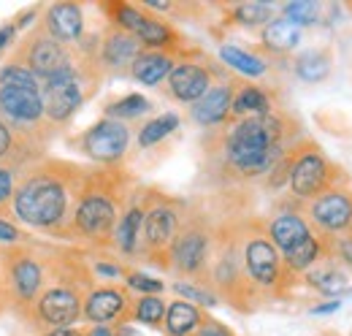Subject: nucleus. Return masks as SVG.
Returning a JSON list of instances; mask_svg holds the SVG:
<instances>
[{
	"mask_svg": "<svg viewBox=\"0 0 352 336\" xmlns=\"http://www.w3.org/2000/svg\"><path fill=\"white\" fill-rule=\"evenodd\" d=\"M166 309H168V304H166L160 295H141V298L135 301V306H133V317H135L138 323H144V326L157 328V326H163V320H166Z\"/></svg>",
	"mask_w": 352,
	"mask_h": 336,
	"instance_id": "obj_30",
	"label": "nucleus"
},
{
	"mask_svg": "<svg viewBox=\"0 0 352 336\" xmlns=\"http://www.w3.org/2000/svg\"><path fill=\"white\" fill-rule=\"evenodd\" d=\"M307 236L309 225L307 220H301V214L287 211V214H279V217H274L268 222V239H271V244L279 252H287L293 244H298Z\"/></svg>",
	"mask_w": 352,
	"mask_h": 336,
	"instance_id": "obj_20",
	"label": "nucleus"
},
{
	"mask_svg": "<svg viewBox=\"0 0 352 336\" xmlns=\"http://www.w3.org/2000/svg\"><path fill=\"white\" fill-rule=\"evenodd\" d=\"M14 155V133L0 120V163H8Z\"/></svg>",
	"mask_w": 352,
	"mask_h": 336,
	"instance_id": "obj_41",
	"label": "nucleus"
},
{
	"mask_svg": "<svg viewBox=\"0 0 352 336\" xmlns=\"http://www.w3.org/2000/svg\"><path fill=\"white\" fill-rule=\"evenodd\" d=\"M233 87L230 84H212L201 101L192 103V120L204 127H214L230 117Z\"/></svg>",
	"mask_w": 352,
	"mask_h": 336,
	"instance_id": "obj_17",
	"label": "nucleus"
},
{
	"mask_svg": "<svg viewBox=\"0 0 352 336\" xmlns=\"http://www.w3.org/2000/svg\"><path fill=\"white\" fill-rule=\"evenodd\" d=\"M128 295L120 288L103 285V288H92L85 295V306H82V320H87L92 326H111V323H125L128 315Z\"/></svg>",
	"mask_w": 352,
	"mask_h": 336,
	"instance_id": "obj_12",
	"label": "nucleus"
},
{
	"mask_svg": "<svg viewBox=\"0 0 352 336\" xmlns=\"http://www.w3.org/2000/svg\"><path fill=\"white\" fill-rule=\"evenodd\" d=\"M212 87V74L198 63H176L168 74V95L179 103H195Z\"/></svg>",
	"mask_w": 352,
	"mask_h": 336,
	"instance_id": "obj_15",
	"label": "nucleus"
},
{
	"mask_svg": "<svg viewBox=\"0 0 352 336\" xmlns=\"http://www.w3.org/2000/svg\"><path fill=\"white\" fill-rule=\"evenodd\" d=\"M128 288L141 295H157V293H163L166 285H163L160 280H155V277L141 274V271H131V274H128Z\"/></svg>",
	"mask_w": 352,
	"mask_h": 336,
	"instance_id": "obj_39",
	"label": "nucleus"
},
{
	"mask_svg": "<svg viewBox=\"0 0 352 336\" xmlns=\"http://www.w3.org/2000/svg\"><path fill=\"white\" fill-rule=\"evenodd\" d=\"M19 174H22V168L11 166V163H0V217L3 220H8V207L14 198Z\"/></svg>",
	"mask_w": 352,
	"mask_h": 336,
	"instance_id": "obj_36",
	"label": "nucleus"
},
{
	"mask_svg": "<svg viewBox=\"0 0 352 336\" xmlns=\"http://www.w3.org/2000/svg\"><path fill=\"white\" fill-rule=\"evenodd\" d=\"M114 336H144L138 328H133L131 323H120L117 326V331H114Z\"/></svg>",
	"mask_w": 352,
	"mask_h": 336,
	"instance_id": "obj_46",
	"label": "nucleus"
},
{
	"mask_svg": "<svg viewBox=\"0 0 352 336\" xmlns=\"http://www.w3.org/2000/svg\"><path fill=\"white\" fill-rule=\"evenodd\" d=\"M233 17L244 28H258V25H268L274 19V8L268 3H241V6H236Z\"/></svg>",
	"mask_w": 352,
	"mask_h": 336,
	"instance_id": "obj_34",
	"label": "nucleus"
},
{
	"mask_svg": "<svg viewBox=\"0 0 352 336\" xmlns=\"http://www.w3.org/2000/svg\"><path fill=\"white\" fill-rule=\"evenodd\" d=\"M311 220L322 231H344L352 222V198L344 193H322L311 204Z\"/></svg>",
	"mask_w": 352,
	"mask_h": 336,
	"instance_id": "obj_16",
	"label": "nucleus"
},
{
	"mask_svg": "<svg viewBox=\"0 0 352 336\" xmlns=\"http://www.w3.org/2000/svg\"><path fill=\"white\" fill-rule=\"evenodd\" d=\"M85 168L68 160L44 158L22 168L8 220L14 225H25L36 233L54 239H71V222L79 201Z\"/></svg>",
	"mask_w": 352,
	"mask_h": 336,
	"instance_id": "obj_1",
	"label": "nucleus"
},
{
	"mask_svg": "<svg viewBox=\"0 0 352 336\" xmlns=\"http://www.w3.org/2000/svg\"><path fill=\"white\" fill-rule=\"evenodd\" d=\"M8 60L25 65L38 82H44L49 76H54L57 71L68 68V65L74 63V54H71L68 46L54 41L41 25H33V30H30L22 41L14 43Z\"/></svg>",
	"mask_w": 352,
	"mask_h": 336,
	"instance_id": "obj_7",
	"label": "nucleus"
},
{
	"mask_svg": "<svg viewBox=\"0 0 352 336\" xmlns=\"http://www.w3.org/2000/svg\"><path fill=\"white\" fill-rule=\"evenodd\" d=\"M220 60L228 68H233L236 74L250 76V79H258V76L265 74V63L258 54H250V52H244V49H239V46H233V43L220 46Z\"/></svg>",
	"mask_w": 352,
	"mask_h": 336,
	"instance_id": "obj_25",
	"label": "nucleus"
},
{
	"mask_svg": "<svg viewBox=\"0 0 352 336\" xmlns=\"http://www.w3.org/2000/svg\"><path fill=\"white\" fill-rule=\"evenodd\" d=\"M176 127H179V117H176L174 112L160 114V117L149 120L146 125L138 130V144H141L144 149H146V147H155V144H160L166 136H171Z\"/></svg>",
	"mask_w": 352,
	"mask_h": 336,
	"instance_id": "obj_27",
	"label": "nucleus"
},
{
	"mask_svg": "<svg viewBox=\"0 0 352 336\" xmlns=\"http://www.w3.org/2000/svg\"><path fill=\"white\" fill-rule=\"evenodd\" d=\"M120 217L122 211L117 204V193L106 185V179H100V174L85 171L74 222H71V239L106 244L109 239H114Z\"/></svg>",
	"mask_w": 352,
	"mask_h": 336,
	"instance_id": "obj_3",
	"label": "nucleus"
},
{
	"mask_svg": "<svg viewBox=\"0 0 352 336\" xmlns=\"http://www.w3.org/2000/svg\"><path fill=\"white\" fill-rule=\"evenodd\" d=\"M317 14H320V8H317V3H311V0H298V3H287V6H285V19H290L296 28H298V25H311V22H317Z\"/></svg>",
	"mask_w": 352,
	"mask_h": 336,
	"instance_id": "obj_37",
	"label": "nucleus"
},
{
	"mask_svg": "<svg viewBox=\"0 0 352 336\" xmlns=\"http://www.w3.org/2000/svg\"><path fill=\"white\" fill-rule=\"evenodd\" d=\"M244 269L250 274V280L261 288H274L279 274H282V260L279 250L271 244L268 236H250L244 244Z\"/></svg>",
	"mask_w": 352,
	"mask_h": 336,
	"instance_id": "obj_10",
	"label": "nucleus"
},
{
	"mask_svg": "<svg viewBox=\"0 0 352 336\" xmlns=\"http://www.w3.org/2000/svg\"><path fill=\"white\" fill-rule=\"evenodd\" d=\"M174 291L182 295V301H190L195 306H217V295L209 293L206 288H198L190 282H174Z\"/></svg>",
	"mask_w": 352,
	"mask_h": 336,
	"instance_id": "obj_38",
	"label": "nucleus"
},
{
	"mask_svg": "<svg viewBox=\"0 0 352 336\" xmlns=\"http://www.w3.org/2000/svg\"><path fill=\"white\" fill-rule=\"evenodd\" d=\"M38 25L63 46L79 43L85 36V11L79 3H52L44 8Z\"/></svg>",
	"mask_w": 352,
	"mask_h": 336,
	"instance_id": "obj_13",
	"label": "nucleus"
},
{
	"mask_svg": "<svg viewBox=\"0 0 352 336\" xmlns=\"http://www.w3.org/2000/svg\"><path fill=\"white\" fill-rule=\"evenodd\" d=\"M309 285L322 291V293H342L347 288V277L342 271H336L333 266H320L309 271Z\"/></svg>",
	"mask_w": 352,
	"mask_h": 336,
	"instance_id": "obj_32",
	"label": "nucleus"
},
{
	"mask_svg": "<svg viewBox=\"0 0 352 336\" xmlns=\"http://www.w3.org/2000/svg\"><path fill=\"white\" fill-rule=\"evenodd\" d=\"M138 54H141L138 39L131 36V33H125V30H120V28H111V30L106 33V39L100 43V52H98L100 63L109 65V68H117V71L131 68L133 60H135Z\"/></svg>",
	"mask_w": 352,
	"mask_h": 336,
	"instance_id": "obj_18",
	"label": "nucleus"
},
{
	"mask_svg": "<svg viewBox=\"0 0 352 336\" xmlns=\"http://www.w3.org/2000/svg\"><path fill=\"white\" fill-rule=\"evenodd\" d=\"M317 255H320V242L311 233H309L307 239H301L298 244H293L287 252H282V258H285L290 271H307V269H311Z\"/></svg>",
	"mask_w": 352,
	"mask_h": 336,
	"instance_id": "obj_28",
	"label": "nucleus"
},
{
	"mask_svg": "<svg viewBox=\"0 0 352 336\" xmlns=\"http://www.w3.org/2000/svg\"><path fill=\"white\" fill-rule=\"evenodd\" d=\"M179 233V211L168 204H157L144 211V228H141V244L152 255H166Z\"/></svg>",
	"mask_w": 352,
	"mask_h": 336,
	"instance_id": "obj_11",
	"label": "nucleus"
},
{
	"mask_svg": "<svg viewBox=\"0 0 352 336\" xmlns=\"http://www.w3.org/2000/svg\"><path fill=\"white\" fill-rule=\"evenodd\" d=\"M192 336H233V334H230V328H225L217 320H206V317H204V323L198 326V331Z\"/></svg>",
	"mask_w": 352,
	"mask_h": 336,
	"instance_id": "obj_42",
	"label": "nucleus"
},
{
	"mask_svg": "<svg viewBox=\"0 0 352 336\" xmlns=\"http://www.w3.org/2000/svg\"><path fill=\"white\" fill-rule=\"evenodd\" d=\"M14 41H16V25L14 22L0 25V54H6L14 46Z\"/></svg>",
	"mask_w": 352,
	"mask_h": 336,
	"instance_id": "obj_43",
	"label": "nucleus"
},
{
	"mask_svg": "<svg viewBox=\"0 0 352 336\" xmlns=\"http://www.w3.org/2000/svg\"><path fill=\"white\" fill-rule=\"evenodd\" d=\"M146 112H149V101L144 95H138V92L125 95V98H120V101H114V103L106 106V117L109 120H120V123L135 120V117H141Z\"/></svg>",
	"mask_w": 352,
	"mask_h": 336,
	"instance_id": "obj_31",
	"label": "nucleus"
},
{
	"mask_svg": "<svg viewBox=\"0 0 352 336\" xmlns=\"http://www.w3.org/2000/svg\"><path fill=\"white\" fill-rule=\"evenodd\" d=\"M0 87H25V90H41V82L19 63L6 60L0 65Z\"/></svg>",
	"mask_w": 352,
	"mask_h": 336,
	"instance_id": "obj_33",
	"label": "nucleus"
},
{
	"mask_svg": "<svg viewBox=\"0 0 352 336\" xmlns=\"http://www.w3.org/2000/svg\"><path fill=\"white\" fill-rule=\"evenodd\" d=\"M141 228H144V209L141 207H131L120 217L117 231H114V242H117L120 252L133 255V252L141 250Z\"/></svg>",
	"mask_w": 352,
	"mask_h": 336,
	"instance_id": "obj_24",
	"label": "nucleus"
},
{
	"mask_svg": "<svg viewBox=\"0 0 352 336\" xmlns=\"http://www.w3.org/2000/svg\"><path fill=\"white\" fill-rule=\"evenodd\" d=\"M89 95V74L82 63H71L68 68L57 71L41 82V101H44L46 123L54 127H65L74 114L82 109Z\"/></svg>",
	"mask_w": 352,
	"mask_h": 336,
	"instance_id": "obj_6",
	"label": "nucleus"
},
{
	"mask_svg": "<svg viewBox=\"0 0 352 336\" xmlns=\"http://www.w3.org/2000/svg\"><path fill=\"white\" fill-rule=\"evenodd\" d=\"M174 60H171V54H166V52H141L135 60H133L131 65V74L135 82L146 84V87H155V84H160L163 79H168V74L174 71Z\"/></svg>",
	"mask_w": 352,
	"mask_h": 336,
	"instance_id": "obj_19",
	"label": "nucleus"
},
{
	"mask_svg": "<svg viewBox=\"0 0 352 336\" xmlns=\"http://www.w3.org/2000/svg\"><path fill=\"white\" fill-rule=\"evenodd\" d=\"M285 123L274 112L263 117H247L230 127L225 138V160L241 176L268 174L285 158Z\"/></svg>",
	"mask_w": 352,
	"mask_h": 336,
	"instance_id": "obj_2",
	"label": "nucleus"
},
{
	"mask_svg": "<svg viewBox=\"0 0 352 336\" xmlns=\"http://www.w3.org/2000/svg\"><path fill=\"white\" fill-rule=\"evenodd\" d=\"M109 14H111V19H114V28H120V30H125V33H131L135 36V30L141 28V22H144V11H138V8H133L128 3H114V6H109Z\"/></svg>",
	"mask_w": 352,
	"mask_h": 336,
	"instance_id": "obj_35",
	"label": "nucleus"
},
{
	"mask_svg": "<svg viewBox=\"0 0 352 336\" xmlns=\"http://www.w3.org/2000/svg\"><path fill=\"white\" fill-rule=\"evenodd\" d=\"M8 309V301H6V293H3V288H0V312H6Z\"/></svg>",
	"mask_w": 352,
	"mask_h": 336,
	"instance_id": "obj_49",
	"label": "nucleus"
},
{
	"mask_svg": "<svg viewBox=\"0 0 352 336\" xmlns=\"http://www.w3.org/2000/svg\"><path fill=\"white\" fill-rule=\"evenodd\" d=\"M95 274H103V277H120L122 269L111 266V263H95Z\"/></svg>",
	"mask_w": 352,
	"mask_h": 336,
	"instance_id": "obj_44",
	"label": "nucleus"
},
{
	"mask_svg": "<svg viewBox=\"0 0 352 336\" xmlns=\"http://www.w3.org/2000/svg\"><path fill=\"white\" fill-rule=\"evenodd\" d=\"M328 71H331V60H328V54H322V52H304V54H298V60H296V74L304 79V82H322L325 76H328Z\"/></svg>",
	"mask_w": 352,
	"mask_h": 336,
	"instance_id": "obj_29",
	"label": "nucleus"
},
{
	"mask_svg": "<svg viewBox=\"0 0 352 336\" xmlns=\"http://www.w3.org/2000/svg\"><path fill=\"white\" fill-rule=\"evenodd\" d=\"M328 182V163L320 152L307 149L301 155H296L290 160V174H287V185L298 198L317 196Z\"/></svg>",
	"mask_w": 352,
	"mask_h": 336,
	"instance_id": "obj_14",
	"label": "nucleus"
},
{
	"mask_svg": "<svg viewBox=\"0 0 352 336\" xmlns=\"http://www.w3.org/2000/svg\"><path fill=\"white\" fill-rule=\"evenodd\" d=\"M201 323H204L201 309L195 304H190V301H182V298L174 301V304H168L166 320H163L166 336H192L198 331Z\"/></svg>",
	"mask_w": 352,
	"mask_h": 336,
	"instance_id": "obj_21",
	"label": "nucleus"
},
{
	"mask_svg": "<svg viewBox=\"0 0 352 336\" xmlns=\"http://www.w3.org/2000/svg\"><path fill=\"white\" fill-rule=\"evenodd\" d=\"M171 269L187 277H198L204 274L206 263H209V233L201 228H184L179 231L174 244L166 252Z\"/></svg>",
	"mask_w": 352,
	"mask_h": 336,
	"instance_id": "obj_9",
	"label": "nucleus"
},
{
	"mask_svg": "<svg viewBox=\"0 0 352 336\" xmlns=\"http://www.w3.org/2000/svg\"><path fill=\"white\" fill-rule=\"evenodd\" d=\"M339 252H342V258H344L347 263H352V239H342V242H339Z\"/></svg>",
	"mask_w": 352,
	"mask_h": 336,
	"instance_id": "obj_47",
	"label": "nucleus"
},
{
	"mask_svg": "<svg viewBox=\"0 0 352 336\" xmlns=\"http://www.w3.org/2000/svg\"><path fill=\"white\" fill-rule=\"evenodd\" d=\"M41 336H85L82 328H54V331H44Z\"/></svg>",
	"mask_w": 352,
	"mask_h": 336,
	"instance_id": "obj_45",
	"label": "nucleus"
},
{
	"mask_svg": "<svg viewBox=\"0 0 352 336\" xmlns=\"http://www.w3.org/2000/svg\"><path fill=\"white\" fill-rule=\"evenodd\" d=\"M85 336H114V331L109 326H92V328L85 331Z\"/></svg>",
	"mask_w": 352,
	"mask_h": 336,
	"instance_id": "obj_48",
	"label": "nucleus"
},
{
	"mask_svg": "<svg viewBox=\"0 0 352 336\" xmlns=\"http://www.w3.org/2000/svg\"><path fill=\"white\" fill-rule=\"evenodd\" d=\"M263 43L271 52H279V54L293 52L301 43V28H296L285 17H276L263 28Z\"/></svg>",
	"mask_w": 352,
	"mask_h": 336,
	"instance_id": "obj_23",
	"label": "nucleus"
},
{
	"mask_svg": "<svg viewBox=\"0 0 352 336\" xmlns=\"http://www.w3.org/2000/svg\"><path fill=\"white\" fill-rule=\"evenodd\" d=\"M230 114L239 117V120L271 114V98L265 95L261 87H255V84H244V87H239V92H233Z\"/></svg>",
	"mask_w": 352,
	"mask_h": 336,
	"instance_id": "obj_22",
	"label": "nucleus"
},
{
	"mask_svg": "<svg viewBox=\"0 0 352 336\" xmlns=\"http://www.w3.org/2000/svg\"><path fill=\"white\" fill-rule=\"evenodd\" d=\"M135 39H138L141 46H149V52H157V49L174 43L176 33L166 22H160V19H155V17H144L141 28L135 30Z\"/></svg>",
	"mask_w": 352,
	"mask_h": 336,
	"instance_id": "obj_26",
	"label": "nucleus"
},
{
	"mask_svg": "<svg viewBox=\"0 0 352 336\" xmlns=\"http://www.w3.org/2000/svg\"><path fill=\"white\" fill-rule=\"evenodd\" d=\"M85 295L79 288V277L74 266H60L57 280L46 282L44 293L28 312V323L38 331H54V328H74L82 320Z\"/></svg>",
	"mask_w": 352,
	"mask_h": 336,
	"instance_id": "obj_5",
	"label": "nucleus"
},
{
	"mask_svg": "<svg viewBox=\"0 0 352 336\" xmlns=\"http://www.w3.org/2000/svg\"><path fill=\"white\" fill-rule=\"evenodd\" d=\"M131 144V127L128 123L120 120H98L95 125H89L79 138L76 147L82 155H87L89 160L100 163V166H114L122 160V155L128 152Z\"/></svg>",
	"mask_w": 352,
	"mask_h": 336,
	"instance_id": "obj_8",
	"label": "nucleus"
},
{
	"mask_svg": "<svg viewBox=\"0 0 352 336\" xmlns=\"http://www.w3.org/2000/svg\"><path fill=\"white\" fill-rule=\"evenodd\" d=\"M0 280L8 309H14L19 317H28L33 304L46 288V260L41 252L30 244H16V247H3L0 258Z\"/></svg>",
	"mask_w": 352,
	"mask_h": 336,
	"instance_id": "obj_4",
	"label": "nucleus"
},
{
	"mask_svg": "<svg viewBox=\"0 0 352 336\" xmlns=\"http://www.w3.org/2000/svg\"><path fill=\"white\" fill-rule=\"evenodd\" d=\"M16 244H28V233L11 220L0 217V247H16Z\"/></svg>",
	"mask_w": 352,
	"mask_h": 336,
	"instance_id": "obj_40",
	"label": "nucleus"
}]
</instances>
